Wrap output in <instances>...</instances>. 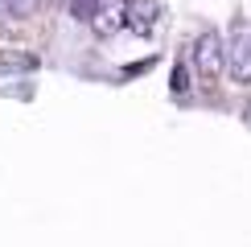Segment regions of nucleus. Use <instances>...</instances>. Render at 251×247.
I'll return each mask as SVG.
<instances>
[{
  "mask_svg": "<svg viewBox=\"0 0 251 247\" xmlns=\"http://www.w3.org/2000/svg\"><path fill=\"white\" fill-rule=\"evenodd\" d=\"M226 74L235 82H251V25L243 17L226 33Z\"/></svg>",
  "mask_w": 251,
  "mask_h": 247,
  "instance_id": "nucleus-1",
  "label": "nucleus"
},
{
  "mask_svg": "<svg viewBox=\"0 0 251 247\" xmlns=\"http://www.w3.org/2000/svg\"><path fill=\"white\" fill-rule=\"evenodd\" d=\"M194 66H198V74H206V78H214L218 70L226 66V41L223 33H214V29H206V33H198L194 37Z\"/></svg>",
  "mask_w": 251,
  "mask_h": 247,
  "instance_id": "nucleus-2",
  "label": "nucleus"
},
{
  "mask_svg": "<svg viewBox=\"0 0 251 247\" xmlns=\"http://www.w3.org/2000/svg\"><path fill=\"white\" fill-rule=\"evenodd\" d=\"M124 21L136 37H149L161 21V4L156 0H124Z\"/></svg>",
  "mask_w": 251,
  "mask_h": 247,
  "instance_id": "nucleus-3",
  "label": "nucleus"
},
{
  "mask_svg": "<svg viewBox=\"0 0 251 247\" xmlns=\"http://www.w3.org/2000/svg\"><path fill=\"white\" fill-rule=\"evenodd\" d=\"M91 25L99 29L103 37H111L116 29H128V21H124V0H103L99 4V13H95V21Z\"/></svg>",
  "mask_w": 251,
  "mask_h": 247,
  "instance_id": "nucleus-4",
  "label": "nucleus"
},
{
  "mask_svg": "<svg viewBox=\"0 0 251 247\" xmlns=\"http://www.w3.org/2000/svg\"><path fill=\"white\" fill-rule=\"evenodd\" d=\"M0 4H4V13L8 17H33L41 4H46V0H0Z\"/></svg>",
  "mask_w": 251,
  "mask_h": 247,
  "instance_id": "nucleus-5",
  "label": "nucleus"
},
{
  "mask_svg": "<svg viewBox=\"0 0 251 247\" xmlns=\"http://www.w3.org/2000/svg\"><path fill=\"white\" fill-rule=\"evenodd\" d=\"M99 4H103V0H70V17H75V21H95Z\"/></svg>",
  "mask_w": 251,
  "mask_h": 247,
  "instance_id": "nucleus-6",
  "label": "nucleus"
},
{
  "mask_svg": "<svg viewBox=\"0 0 251 247\" xmlns=\"http://www.w3.org/2000/svg\"><path fill=\"white\" fill-rule=\"evenodd\" d=\"M185 91H190V66L177 58V66H173V95H185Z\"/></svg>",
  "mask_w": 251,
  "mask_h": 247,
  "instance_id": "nucleus-7",
  "label": "nucleus"
}]
</instances>
